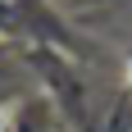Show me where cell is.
Instances as JSON below:
<instances>
[{
    "label": "cell",
    "instance_id": "cell-1",
    "mask_svg": "<svg viewBox=\"0 0 132 132\" xmlns=\"http://www.w3.org/2000/svg\"><path fill=\"white\" fill-rule=\"evenodd\" d=\"M128 82H132V64H128Z\"/></svg>",
    "mask_w": 132,
    "mask_h": 132
}]
</instances>
